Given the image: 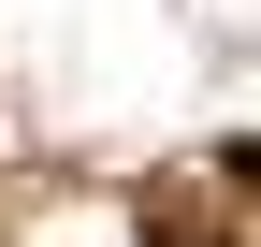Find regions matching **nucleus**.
I'll use <instances>...</instances> for the list:
<instances>
[{"instance_id":"1","label":"nucleus","mask_w":261,"mask_h":247,"mask_svg":"<svg viewBox=\"0 0 261 247\" xmlns=\"http://www.w3.org/2000/svg\"><path fill=\"white\" fill-rule=\"evenodd\" d=\"M145 247H232V233H189L174 204H160V218H145Z\"/></svg>"}]
</instances>
